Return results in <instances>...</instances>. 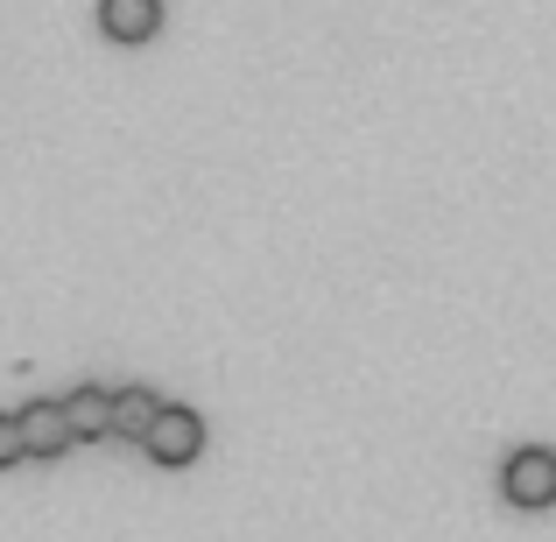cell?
Listing matches in <instances>:
<instances>
[{
	"mask_svg": "<svg viewBox=\"0 0 556 542\" xmlns=\"http://www.w3.org/2000/svg\"><path fill=\"white\" fill-rule=\"evenodd\" d=\"M64 416H71V437H78V444H99V437H113V394L106 388H71Z\"/></svg>",
	"mask_w": 556,
	"mask_h": 542,
	"instance_id": "obj_5",
	"label": "cell"
},
{
	"mask_svg": "<svg viewBox=\"0 0 556 542\" xmlns=\"http://www.w3.org/2000/svg\"><path fill=\"white\" fill-rule=\"evenodd\" d=\"M155 416H163L155 388H121L113 394V437H127V444H141V437L155 430Z\"/></svg>",
	"mask_w": 556,
	"mask_h": 542,
	"instance_id": "obj_6",
	"label": "cell"
},
{
	"mask_svg": "<svg viewBox=\"0 0 556 542\" xmlns=\"http://www.w3.org/2000/svg\"><path fill=\"white\" fill-rule=\"evenodd\" d=\"M14 458H28V444H22V416H0V472H8Z\"/></svg>",
	"mask_w": 556,
	"mask_h": 542,
	"instance_id": "obj_7",
	"label": "cell"
},
{
	"mask_svg": "<svg viewBox=\"0 0 556 542\" xmlns=\"http://www.w3.org/2000/svg\"><path fill=\"white\" fill-rule=\"evenodd\" d=\"M14 416H22V444H28V458H64V451L78 444V437H71L64 402H22Z\"/></svg>",
	"mask_w": 556,
	"mask_h": 542,
	"instance_id": "obj_3",
	"label": "cell"
},
{
	"mask_svg": "<svg viewBox=\"0 0 556 542\" xmlns=\"http://www.w3.org/2000/svg\"><path fill=\"white\" fill-rule=\"evenodd\" d=\"M501 493H507L515 507H556V451L521 444L515 458L501 465Z\"/></svg>",
	"mask_w": 556,
	"mask_h": 542,
	"instance_id": "obj_1",
	"label": "cell"
},
{
	"mask_svg": "<svg viewBox=\"0 0 556 542\" xmlns=\"http://www.w3.org/2000/svg\"><path fill=\"white\" fill-rule=\"evenodd\" d=\"M141 451H149L155 465H190L204 451V416L184 402H163V416H155V430L141 437Z\"/></svg>",
	"mask_w": 556,
	"mask_h": 542,
	"instance_id": "obj_2",
	"label": "cell"
},
{
	"mask_svg": "<svg viewBox=\"0 0 556 542\" xmlns=\"http://www.w3.org/2000/svg\"><path fill=\"white\" fill-rule=\"evenodd\" d=\"M99 28L113 42H149L163 28V0H99Z\"/></svg>",
	"mask_w": 556,
	"mask_h": 542,
	"instance_id": "obj_4",
	"label": "cell"
}]
</instances>
